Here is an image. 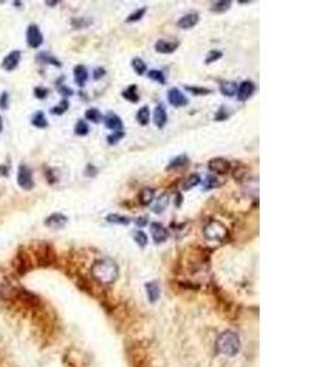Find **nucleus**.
<instances>
[{"instance_id": "obj_7", "label": "nucleus", "mask_w": 327, "mask_h": 367, "mask_svg": "<svg viewBox=\"0 0 327 367\" xmlns=\"http://www.w3.org/2000/svg\"><path fill=\"white\" fill-rule=\"evenodd\" d=\"M167 99H168L169 103H171L173 107H175V108L186 107V106H188V103H189L188 98H186V97L184 96L183 93H181L180 90H178V88H175V87L171 88V90L168 91Z\"/></svg>"}, {"instance_id": "obj_27", "label": "nucleus", "mask_w": 327, "mask_h": 367, "mask_svg": "<svg viewBox=\"0 0 327 367\" xmlns=\"http://www.w3.org/2000/svg\"><path fill=\"white\" fill-rule=\"evenodd\" d=\"M93 20L92 18H76L71 20V26L75 30H83V28H87L92 25Z\"/></svg>"}, {"instance_id": "obj_18", "label": "nucleus", "mask_w": 327, "mask_h": 367, "mask_svg": "<svg viewBox=\"0 0 327 367\" xmlns=\"http://www.w3.org/2000/svg\"><path fill=\"white\" fill-rule=\"evenodd\" d=\"M154 194H156V190L151 189V187H145V189H142L140 195H138L140 203H141L142 206H149V204H151L154 199Z\"/></svg>"}, {"instance_id": "obj_30", "label": "nucleus", "mask_w": 327, "mask_h": 367, "mask_svg": "<svg viewBox=\"0 0 327 367\" xmlns=\"http://www.w3.org/2000/svg\"><path fill=\"white\" fill-rule=\"evenodd\" d=\"M131 66H133L134 71H135L138 76H142L147 71V65L145 64V61L140 58H134L133 60H131Z\"/></svg>"}, {"instance_id": "obj_4", "label": "nucleus", "mask_w": 327, "mask_h": 367, "mask_svg": "<svg viewBox=\"0 0 327 367\" xmlns=\"http://www.w3.org/2000/svg\"><path fill=\"white\" fill-rule=\"evenodd\" d=\"M18 184L21 189L26 190V191H30V190H32L33 187H35L32 170H31L27 165H25V164H21V165L19 166Z\"/></svg>"}, {"instance_id": "obj_8", "label": "nucleus", "mask_w": 327, "mask_h": 367, "mask_svg": "<svg viewBox=\"0 0 327 367\" xmlns=\"http://www.w3.org/2000/svg\"><path fill=\"white\" fill-rule=\"evenodd\" d=\"M255 90H256V87H255L254 82L248 81V80L243 81V82L240 83V86H238V91H237L238 101L247 102L248 99L254 94Z\"/></svg>"}, {"instance_id": "obj_37", "label": "nucleus", "mask_w": 327, "mask_h": 367, "mask_svg": "<svg viewBox=\"0 0 327 367\" xmlns=\"http://www.w3.org/2000/svg\"><path fill=\"white\" fill-rule=\"evenodd\" d=\"M90 132V128H88L87 123L85 120H78L75 125V133L77 136H86Z\"/></svg>"}, {"instance_id": "obj_32", "label": "nucleus", "mask_w": 327, "mask_h": 367, "mask_svg": "<svg viewBox=\"0 0 327 367\" xmlns=\"http://www.w3.org/2000/svg\"><path fill=\"white\" fill-rule=\"evenodd\" d=\"M185 90L194 96H207L212 93V90L205 87H196V86H185Z\"/></svg>"}, {"instance_id": "obj_12", "label": "nucleus", "mask_w": 327, "mask_h": 367, "mask_svg": "<svg viewBox=\"0 0 327 367\" xmlns=\"http://www.w3.org/2000/svg\"><path fill=\"white\" fill-rule=\"evenodd\" d=\"M103 121L104 125H106L107 128L109 130H114V131H123L124 128V124L123 120L116 115L114 111H109L106 116H103Z\"/></svg>"}, {"instance_id": "obj_52", "label": "nucleus", "mask_w": 327, "mask_h": 367, "mask_svg": "<svg viewBox=\"0 0 327 367\" xmlns=\"http://www.w3.org/2000/svg\"><path fill=\"white\" fill-rule=\"evenodd\" d=\"M14 4H15V6H20L21 5V3H19V1H15V3H14Z\"/></svg>"}, {"instance_id": "obj_11", "label": "nucleus", "mask_w": 327, "mask_h": 367, "mask_svg": "<svg viewBox=\"0 0 327 367\" xmlns=\"http://www.w3.org/2000/svg\"><path fill=\"white\" fill-rule=\"evenodd\" d=\"M21 60V52L20 51H13L4 58L3 63H1V68L5 71L10 73L14 71L19 66V63Z\"/></svg>"}, {"instance_id": "obj_36", "label": "nucleus", "mask_w": 327, "mask_h": 367, "mask_svg": "<svg viewBox=\"0 0 327 367\" xmlns=\"http://www.w3.org/2000/svg\"><path fill=\"white\" fill-rule=\"evenodd\" d=\"M147 77L152 81H156V82L161 83V85H164L166 83V76L164 73H162L161 70H151L149 71L147 73Z\"/></svg>"}, {"instance_id": "obj_20", "label": "nucleus", "mask_w": 327, "mask_h": 367, "mask_svg": "<svg viewBox=\"0 0 327 367\" xmlns=\"http://www.w3.org/2000/svg\"><path fill=\"white\" fill-rule=\"evenodd\" d=\"M186 164H189V157L186 156V154H180V156L175 157L174 159H172L169 162V164L167 165V170H174V169H179L185 166Z\"/></svg>"}, {"instance_id": "obj_28", "label": "nucleus", "mask_w": 327, "mask_h": 367, "mask_svg": "<svg viewBox=\"0 0 327 367\" xmlns=\"http://www.w3.org/2000/svg\"><path fill=\"white\" fill-rule=\"evenodd\" d=\"M231 6V0H221V1H216V3L211 6V11L216 14H222V13H226L227 10H229Z\"/></svg>"}, {"instance_id": "obj_41", "label": "nucleus", "mask_w": 327, "mask_h": 367, "mask_svg": "<svg viewBox=\"0 0 327 367\" xmlns=\"http://www.w3.org/2000/svg\"><path fill=\"white\" fill-rule=\"evenodd\" d=\"M228 118H229V111H228V109L223 106L218 109V111H217L216 115H214V120L216 121H224Z\"/></svg>"}, {"instance_id": "obj_47", "label": "nucleus", "mask_w": 327, "mask_h": 367, "mask_svg": "<svg viewBox=\"0 0 327 367\" xmlns=\"http://www.w3.org/2000/svg\"><path fill=\"white\" fill-rule=\"evenodd\" d=\"M183 195L180 194V192H178L175 196V207L176 208H179V207H181V204H183Z\"/></svg>"}, {"instance_id": "obj_51", "label": "nucleus", "mask_w": 327, "mask_h": 367, "mask_svg": "<svg viewBox=\"0 0 327 367\" xmlns=\"http://www.w3.org/2000/svg\"><path fill=\"white\" fill-rule=\"evenodd\" d=\"M238 3H239V4H249L250 1H249V0H245V1H242V0H240V1H238Z\"/></svg>"}, {"instance_id": "obj_19", "label": "nucleus", "mask_w": 327, "mask_h": 367, "mask_svg": "<svg viewBox=\"0 0 327 367\" xmlns=\"http://www.w3.org/2000/svg\"><path fill=\"white\" fill-rule=\"evenodd\" d=\"M169 204V195L168 194H162L158 199L154 201V207H152V211L157 214H161L162 212L166 211V208Z\"/></svg>"}, {"instance_id": "obj_34", "label": "nucleus", "mask_w": 327, "mask_h": 367, "mask_svg": "<svg viewBox=\"0 0 327 367\" xmlns=\"http://www.w3.org/2000/svg\"><path fill=\"white\" fill-rule=\"evenodd\" d=\"M146 8H141V9H137V10H135L134 13H131L130 15L126 18V22H137V21L141 20L142 18L145 16V14H146Z\"/></svg>"}, {"instance_id": "obj_39", "label": "nucleus", "mask_w": 327, "mask_h": 367, "mask_svg": "<svg viewBox=\"0 0 327 367\" xmlns=\"http://www.w3.org/2000/svg\"><path fill=\"white\" fill-rule=\"evenodd\" d=\"M219 185H221V183H219L218 179H217L216 176H213V175H207L206 181H204V189L205 190L214 189V187H218Z\"/></svg>"}, {"instance_id": "obj_42", "label": "nucleus", "mask_w": 327, "mask_h": 367, "mask_svg": "<svg viewBox=\"0 0 327 367\" xmlns=\"http://www.w3.org/2000/svg\"><path fill=\"white\" fill-rule=\"evenodd\" d=\"M33 93H35V97L37 99H45L48 97L49 90L44 87H36L35 91H33Z\"/></svg>"}, {"instance_id": "obj_17", "label": "nucleus", "mask_w": 327, "mask_h": 367, "mask_svg": "<svg viewBox=\"0 0 327 367\" xmlns=\"http://www.w3.org/2000/svg\"><path fill=\"white\" fill-rule=\"evenodd\" d=\"M219 91L224 97H233L237 94L238 85L234 81H221L219 82Z\"/></svg>"}, {"instance_id": "obj_6", "label": "nucleus", "mask_w": 327, "mask_h": 367, "mask_svg": "<svg viewBox=\"0 0 327 367\" xmlns=\"http://www.w3.org/2000/svg\"><path fill=\"white\" fill-rule=\"evenodd\" d=\"M207 166H209V169L211 171H213V173H216V174H221V175L229 173V170H231V168L229 161H227V159H224V158H221V157L210 159Z\"/></svg>"}, {"instance_id": "obj_15", "label": "nucleus", "mask_w": 327, "mask_h": 367, "mask_svg": "<svg viewBox=\"0 0 327 367\" xmlns=\"http://www.w3.org/2000/svg\"><path fill=\"white\" fill-rule=\"evenodd\" d=\"M167 121H168V115H167L166 108L162 104H158L154 110V125L158 128H163L167 125Z\"/></svg>"}, {"instance_id": "obj_33", "label": "nucleus", "mask_w": 327, "mask_h": 367, "mask_svg": "<svg viewBox=\"0 0 327 367\" xmlns=\"http://www.w3.org/2000/svg\"><path fill=\"white\" fill-rule=\"evenodd\" d=\"M133 235L134 240H135L136 244L140 247H145L147 245V242H149V238H147V235L142 230H136V232H134Z\"/></svg>"}, {"instance_id": "obj_23", "label": "nucleus", "mask_w": 327, "mask_h": 367, "mask_svg": "<svg viewBox=\"0 0 327 367\" xmlns=\"http://www.w3.org/2000/svg\"><path fill=\"white\" fill-rule=\"evenodd\" d=\"M32 125L37 128H45L48 126V121L45 119V115L43 111H36L35 115L32 116V120H31Z\"/></svg>"}, {"instance_id": "obj_31", "label": "nucleus", "mask_w": 327, "mask_h": 367, "mask_svg": "<svg viewBox=\"0 0 327 367\" xmlns=\"http://www.w3.org/2000/svg\"><path fill=\"white\" fill-rule=\"evenodd\" d=\"M107 220H108L109 223L119 224V225H128V224H130V218L116 213L108 214V216H107Z\"/></svg>"}, {"instance_id": "obj_25", "label": "nucleus", "mask_w": 327, "mask_h": 367, "mask_svg": "<svg viewBox=\"0 0 327 367\" xmlns=\"http://www.w3.org/2000/svg\"><path fill=\"white\" fill-rule=\"evenodd\" d=\"M37 59L44 64H49V65H54L57 66V68H61L60 61H59L56 56L52 55V54L47 53V52H42V53L38 54Z\"/></svg>"}, {"instance_id": "obj_24", "label": "nucleus", "mask_w": 327, "mask_h": 367, "mask_svg": "<svg viewBox=\"0 0 327 367\" xmlns=\"http://www.w3.org/2000/svg\"><path fill=\"white\" fill-rule=\"evenodd\" d=\"M200 183H201V178H200L199 174H192V175H190L189 178H186L185 181L183 183V190L184 191H189V190L197 186Z\"/></svg>"}, {"instance_id": "obj_49", "label": "nucleus", "mask_w": 327, "mask_h": 367, "mask_svg": "<svg viewBox=\"0 0 327 367\" xmlns=\"http://www.w3.org/2000/svg\"><path fill=\"white\" fill-rule=\"evenodd\" d=\"M45 4L48 6H56L57 4H59V1H45Z\"/></svg>"}, {"instance_id": "obj_21", "label": "nucleus", "mask_w": 327, "mask_h": 367, "mask_svg": "<svg viewBox=\"0 0 327 367\" xmlns=\"http://www.w3.org/2000/svg\"><path fill=\"white\" fill-rule=\"evenodd\" d=\"M121 96L126 99V101L131 102V103H137L140 101V96L137 93V87L135 85H131L126 88L125 91L121 92Z\"/></svg>"}, {"instance_id": "obj_3", "label": "nucleus", "mask_w": 327, "mask_h": 367, "mask_svg": "<svg viewBox=\"0 0 327 367\" xmlns=\"http://www.w3.org/2000/svg\"><path fill=\"white\" fill-rule=\"evenodd\" d=\"M204 235L207 240L212 241H222L228 235V229L223 223L218 220H211L205 225Z\"/></svg>"}, {"instance_id": "obj_40", "label": "nucleus", "mask_w": 327, "mask_h": 367, "mask_svg": "<svg viewBox=\"0 0 327 367\" xmlns=\"http://www.w3.org/2000/svg\"><path fill=\"white\" fill-rule=\"evenodd\" d=\"M222 56H223V53H222L221 51L209 52V54H207V56H206V60H205V64L210 65V64L214 63V61H217L218 59H221Z\"/></svg>"}, {"instance_id": "obj_1", "label": "nucleus", "mask_w": 327, "mask_h": 367, "mask_svg": "<svg viewBox=\"0 0 327 367\" xmlns=\"http://www.w3.org/2000/svg\"><path fill=\"white\" fill-rule=\"evenodd\" d=\"M92 275L93 278L99 282L101 284H112L116 280L119 275L118 264L111 258H101L97 259L92 264Z\"/></svg>"}, {"instance_id": "obj_13", "label": "nucleus", "mask_w": 327, "mask_h": 367, "mask_svg": "<svg viewBox=\"0 0 327 367\" xmlns=\"http://www.w3.org/2000/svg\"><path fill=\"white\" fill-rule=\"evenodd\" d=\"M199 20L200 16L197 15L196 13H190L184 15L181 18H179L176 25H178V27L181 28V30H190V28L195 27V26L197 25Z\"/></svg>"}, {"instance_id": "obj_9", "label": "nucleus", "mask_w": 327, "mask_h": 367, "mask_svg": "<svg viewBox=\"0 0 327 367\" xmlns=\"http://www.w3.org/2000/svg\"><path fill=\"white\" fill-rule=\"evenodd\" d=\"M150 229H151L152 239H154V241L156 242V244H161V242H164L168 239V230H167L161 223L154 221V223H151V225H150Z\"/></svg>"}, {"instance_id": "obj_10", "label": "nucleus", "mask_w": 327, "mask_h": 367, "mask_svg": "<svg viewBox=\"0 0 327 367\" xmlns=\"http://www.w3.org/2000/svg\"><path fill=\"white\" fill-rule=\"evenodd\" d=\"M68 223V217L61 213H53L44 220L45 226L53 229V230H59L63 229Z\"/></svg>"}, {"instance_id": "obj_44", "label": "nucleus", "mask_w": 327, "mask_h": 367, "mask_svg": "<svg viewBox=\"0 0 327 367\" xmlns=\"http://www.w3.org/2000/svg\"><path fill=\"white\" fill-rule=\"evenodd\" d=\"M106 73H107L106 69L102 68V66H99V68L95 69V71H93V75H92L93 80H96V81L101 80L102 77H104V76H106Z\"/></svg>"}, {"instance_id": "obj_22", "label": "nucleus", "mask_w": 327, "mask_h": 367, "mask_svg": "<svg viewBox=\"0 0 327 367\" xmlns=\"http://www.w3.org/2000/svg\"><path fill=\"white\" fill-rule=\"evenodd\" d=\"M150 119H151V111H150L149 107H142L138 109L137 114H136V120L141 126L149 125Z\"/></svg>"}, {"instance_id": "obj_35", "label": "nucleus", "mask_w": 327, "mask_h": 367, "mask_svg": "<svg viewBox=\"0 0 327 367\" xmlns=\"http://www.w3.org/2000/svg\"><path fill=\"white\" fill-rule=\"evenodd\" d=\"M124 137H125V132H124V131H114L111 135L107 136V142H108V145H111V146H114V145L118 144L120 140H123Z\"/></svg>"}, {"instance_id": "obj_2", "label": "nucleus", "mask_w": 327, "mask_h": 367, "mask_svg": "<svg viewBox=\"0 0 327 367\" xmlns=\"http://www.w3.org/2000/svg\"><path fill=\"white\" fill-rule=\"evenodd\" d=\"M217 349L226 356H234L240 350L239 337L231 330L222 333L217 339Z\"/></svg>"}, {"instance_id": "obj_50", "label": "nucleus", "mask_w": 327, "mask_h": 367, "mask_svg": "<svg viewBox=\"0 0 327 367\" xmlns=\"http://www.w3.org/2000/svg\"><path fill=\"white\" fill-rule=\"evenodd\" d=\"M3 131V119H1V116H0V132Z\"/></svg>"}, {"instance_id": "obj_14", "label": "nucleus", "mask_w": 327, "mask_h": 367, "mask_svg": "<svg viewBox=\"0 0 327 367\" xmlns=\"http://www.w3.org/2000/svg\"><path fill=\"white\" fill-rule=\"evenodd\" d=\"M178 42H168V40L159 39L154 44V51L161 54H172L178 49Z\"/></svg>"}, {"instance_id": "obj_45", "label": "nucleus", "mask_w": 327, "mask_h": 367, "mask_svg": "<svg viewBox=\"0 0 327 367\" xmlns=\"http://www.w3.org/2000/svg\"><path fill=\"white\" fill-rule=\"evenodd\" d=\"M58 90H59V92L63 94V96H73V94H74V91L71 90V88L66 87V86H60Z\"/></svg>"}, {"instance_id": "obj_48", "label": "nucleus", "mask_w": 327, "mask_h": 367, "mask_svg": "<svg viewBox=\"0 0 327 367\" xmlns=\"http://www.w3.org/2000/svg\"><path fill=\"white\" fill-rule=\"evenodd\" d=\"M8 175H9V166L0 165V176H8Z\"/></svg>"}, {"instance_id": "obj_38", "label": "nucleus", "mask_w": 327, "mask_h": 367, "mask_svg": "<svg viewBox=\"0 0 327 367\" xmlns=\"http://www.w3.org/2000/svg\"><path fill=\"white\" fill-rule=\"evenodd\" d=\"M68 109H69V102L66 101V99H63L58 106L53 107V108L51 109V113L54 114V115H63Z\"/></svg>"}, {"instance_id": "obj_26", "label": "nucleus", "mask_w": 327, "mask_h": 367, "mask_svg": "<svg viewBox=\"0 0 327 367\" xmlns=\"http://www.w3.org/2000/svg\"><path fill=\"white\" fill-rule=\"evenodd\" d=\"M85 116L88 121L95 123V124H99L102 120H103V115H102L101 111H99L97 108L87 109L85 113Z\"/></svg>"}, {"instance_id": "obj_29", "label": "nucleus", "mask_w": 327, "mask_h": 367, "mask_svg": "<svg viewBox=\"0 0 327 367\" xmlns=\"http://www.w3.org/2000/svg\"><path fill=\"white\" fill-rule=\"evenodd\" d=\"M146 290L150 301H157V299L159 297V287L158 284H157V282H151L149 283V284H146Z\"/></svg>"}, {"instance_id": "obj_46", "label": "nucleus", "mask_w": 327, "mask_h": 367, "mask_svg": "<svg viewBox=\"0 0 327 367\" xmlns=\"http://www.w3.org/2000/svg\"><path fill=\"white\" fill-rule=\"evenodd\" d=\"M135 224L137 226H141V228H144V226L147 224V217H138V218L135 219Z\"/></svg>"}, {"instance_id": "obj_16", "label": "nucleus", "mask_w": 327, "mask_h": 367, "mask_svg": "<svg viewBox=\"0 0 327 367\" xmlns=\"http://www.w3.org/2000/svg\"><path fill=\"white\" fill-rule=\"evenodd\" d=\"M74 78H75V83L80 87H83L88 80V71L86 66L83 65H76L74 68Z\"/></svg>"}, {"instance_id": "obj_5", "label": "nucleus", "mask_w": 327, "mask_h": 367, "mask_svg": "<svg viewBox=\"0 0 327 367\" xmlns=\"http://www.w3.org/2000/svg\"><path fill=\"white\" fill-rule=\"evenodd\" d=\"M26 40H27L28 47H31L33 49L39 48L40 45H42L43 35L37 25L32 23V25L28 26L27 31H26Z\"/></svg>"}, {"instance_id": "obj_43", "label": "nucleus", "mask_w": 327, "mask_h": 367, "mask_svg": "<svg viewBox=\"0 0 327 367\" xmlns=\"http://www.w3.org/2000/svg\"><path fill=\"white\" fill-rule=\"evenodd\" d=\"M9 108V94L8 92H3V94L0 96V109L6 110Z\"/></svg>"}]
</instances>
